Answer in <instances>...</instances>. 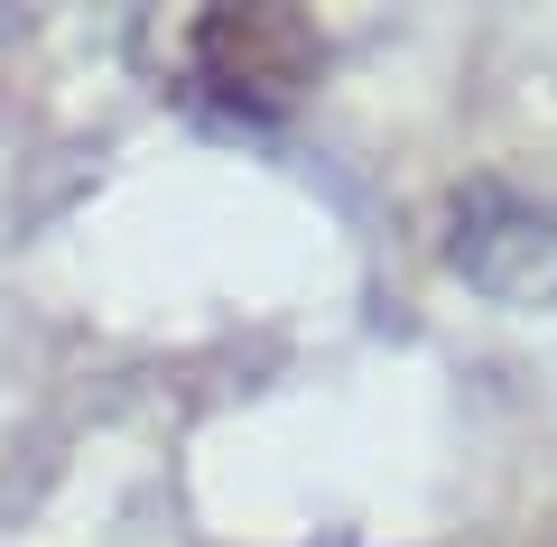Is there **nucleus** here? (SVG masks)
<instances>
[{
	"mask_svg": "<svg viewBox=\"0 0 557 547\" xmlns=\"http://www.w3.org/2000/svg\"><path fill=\"white\" fill-rule=\"evenodd\" d=\"M325 75V38L288 0H223L177 28V94L233 130H278Z\"/></svg>",
	"mask_w": 557,
	"mask_h": 547,
	"instance_id": "nucleus-1",
	"label": "nucleus"
},
{
	"mask_svg": "<svg viewBox=\"0 0 557 547\" xmlns=\"http://www.w3.org/2000/svg\"><path fill=\"white\" fill-rule=\"evenodd\" d=\"M446 260L502 307H539L557 297V223L539 204H520L511 186H465L446 214Z\"/></svg>",
	"mask_w": 557,
	"mask_h": 547,
	"instance_id": "nucleus-2",
	"label": "nucleus"
}]
</instances>
